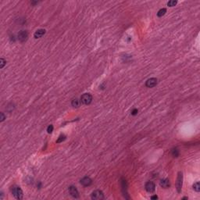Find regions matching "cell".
<instances>
[{"label": "cell", "instance_id": "8", "mask_svg": "<svg viewBox=\"0 0 200 200\" xmlns=\"http://www.w3.org/2000/svg\"><path fill=\"white\" fill-rule=\"evenodd\" d=\"M145 190L147 191L149 193H152L153 192L155 191V188H156V185L152 181H148L147 183L145 184Z\"/></svg>", "mask_w": 200, "mask_h": 200}, {"label": "cell", "instance_id": "14", "mask_svg": "<svg viewBox=\"0 0 200 200\" xmlns=\"http://www.w3.org/2000/svg\"><path fill=\"white\" fill-rule=\"evenodd\" d=\"M171 154L172 156H174V157H178L179 156V150L177 149V148H174L171 150Z\"/></svg>", "mask_w": 200, "mask_h": 200}, {"label": "cell", "instance_id": "9", "mask_svg": "<svg viewBox=\"0 0 200 200\" xmlns=\"http://www.w3.org/2000/svg\"><path fill=\"white\" fill-rule=\"evenodd\" d=\"M81 184L83 185V186H85V187H87V186H90L92 185V179L88 178V177H85V178H83L81 180Z\"/></svg>", "mask_w": 200, "mask_h": 200}, {"label": "cell", "instance_id": "22", "mask_svg": "<svg viewBox=\"0 0 200 200\" xmlns=\"http://www.w3.org/2000/svg\"><path fill=\"white\" fill-rule=\"evenodd\" d=\"M158 199V196L157 195H152L151 196V199Z\"/></svg>", "mask_w": 200, "mask_h": 200}, {"label": "cell", "instance_id": "11", "mask_svg": "<svg viewBox=\"0 0 200 200\" xmlns=\"http://www.w3.org/2000/svg\"><path fill=\"white\" fill-rule=\"evenodd\" d=\"M45 32H46V31H45V29H38V30H37V31L35 32L34 37L36 39L40 38H42V36L45 34Z\"/></svg>", "mask_w": 200, "mask_h": 200}, {"label": "cell", "instance_id": "17", "mask_svg": "<svg viewBox=\"0 0 200 200\" xmlns=\"http://www.w3.org/2000/svg\"><path fill=\"white\" fill-rule=\"evenodd\" d=\"M66 139V136L64 135H61L59 137V138L57 139V141H56V143H60L62 142H63L64 140Z\"/></svg>", "mask_w": 200, "mask_h": 200}, {"label": "cell", "instance_id": "10", "mask_svg": "<svg viewBox=\"0 0 200 200\" xmlns=\"http://www.w3.org/2000/svg\"><path fill=\"white\" fill-rule=\"evenodd\" d=\"M159 185L163 188H168L171 186V182H170V180L167 178L165 179H162L160 182H159Z\"/></svg>", "mask_w": 200, "mask_h": 200}, {"label": "cell", "instance_id": "21", "mask_svg": "<svg viewBox=\"0 0 200 200\" xmlns=\"http://www.w3.org/2000/svg\"><path fill=\"white\" fill-rule=\"evenodd\" d=\"M138 109H133V110L131 111V115H133V116H135V115H137V114H138Z\"/></svg>", "mask_w": 200, "mask_h": 200}, {"label": "cell", "instance_id": "3", "mask_svg": "<svg viewBox=\"0 0 200 200\" xmlns=\"http://www.w3.org/2000/svg\"><path fill=\"white\" fill-rule=\"evenodd\" d=\"M92 101V96L89 93H85L81 97V102L84 105H89Z\"/></svg>", "mask_w": 200, "mask_h": 200}, {"label": "cell", "instance_id": "6", "mask_svg": "<svg viewBox=\"0 0 200 200\" xmlns=\"http://www.w3.org/2000/svg\"><path fill=\"white\" fill-rule=\"evenodd\" d=\"M69 193L71 194V195L72 196V197H74L75 199H78L79 198V192L78 191V189L76 188V187H74V186H70L69 188Z\"/></svg>", "mask_w": 200, "mask_h": 200}, {"label": "cell", "instance_id": "13", "mask_svg": "<svg viewBox=\"0 0 200 200\" xmlns=\"http://www.w3.org/2000/svg\"><path fill=\"white\" fill-rule=\"evenodd\" d=\"M166 9L165 8L160 9L157 13V16H159V17H161V16H164L166 14Z\"/></svg>", "mask_w": 200, "mask_h": 200}, {"label": "cell", "instance_id": "18", "mask_svg": "<svg viewBox=\"0 0 200 200\" xmlns=\"http://www.w3.org/2000/svg\"><path fill=\"white\" fill-rule=\"evenodd\" d=\"M6 61L4 59H3V58L0 59V67L3 68V67H4V66L6 65Z\"/></svg>", "mask_w": 200, "mask_h": 200}, {"label": "cell", "instance_id": "16", "mask_svg": "<svg viewBox=\"0 0 200 200\" xmlns=\"http://www.w3.org/2000/svg\"><path fill=\"white\" fill-rule=\"evenodd\" d=\"M178 3V2L175 1V0H171L167 2V6H170V7H173V6H175L176 4Z\"/></svg>", "mask_w": 200, "mask_h": 200}, {"label": "cell", "instance_id": "19", "mask_svg": "<svg viewBox=\"0 0 200 200\" xmlns=\"http://www.w3.org/2000/svg\"><path fill=\"white\" fill-rule=\"evenodd\" d=\"M52 131H53V126L51 124L47 128V132L49 133V134H51V133L52 132Z\"/></svg>", "mask_w": 200, "mask_h": 200}, {"label": "cell", "instance_id": "15", "mask_svg": "<svg viewBox=\"0 0 200 200\" xmlns=\"http://www.w3.org/2000/svg\"><path fill=\"white\" fill-rule=\"evenodd\" d=\"M192 188H193V189H194L196 192H199L200 191V184H199V182L195 183V184L193 185Z\"/></svg>", "mask_w": 200, "mask_h": 200}, {"label": "cell", "instance_id": "4", "mask_svg": "<svg viewBox=\"0 0 200 200\" xmlns=\"http://www.w3.org/2000/svg\"><path fill=\"white\" fill-rule=\"evenodd\" d=\"M91 198L93 200H102L104 199V194L102 191L100 190H95L94 192L92 193Z\"/></svg>", "mask_w": 200, "mask_h": 200}, {"label": "cell", "instance_id": "2", "mask_svg": "<svg viewBox=\"0 0 200 200\" xmlns=\"http://www.w3.org/2000/svg\"><path fill=\"white\" fill-rule=\"evenodd\" d=\"M183 185V174L182 172H178V178H177V182H176V188L178 193H181V188Z\"/></svg>", "mask_w": 200, "mask_h": 200}, {"label": "cell", "instance_id": "20", "mask_svg": "<svg viewBox=\"0 0 200 200\" xmlns=\"http://www.w3.org/2000/svg\"><path fill=\"white\" fill-rule=\"evenodd\" d=\"M0 116H1V117H0V121L1 122H2V121H4V120L6 119V116H5V115H4V113H0Z\"/></svg>", "mask_w": 200, "mask_h": 200}, {"label": "cell", "instance_id": "1", "mask_svg": "<svg viewBox=\"0 0 200 200\" xmlns=\"http://www.w3.org/2000/svg\"><path fill=\"white\" fill-rule=\"evenodd\" d=\"M11 192L13 195L14 196V198L16 199H23V191L21 188V187H19L17 185H13L11 188Z\"/></svg>", "mask_w": 200, "mask_h": 200}, {"label": "cell", "instance_id": "23", "mask_svg": "<svg viewBox=\"0 0 200 200\" xmlns=\"http://www.w3.org/2000/svg\"><path fill=\"white\" fill-rule=\"evenodd\" d=\"M182 199H188V197H184Z\"/></svg>", "mask_w": 200, "mask_h": 200}, {"label": "cell", "instance_id": "5", "mask_svg": "<svg viewBox=\"0 0 200 200\" xmlns=\"http://www.w3.org/2000/svg\"><path fill=\"white\" fill-rule=\"evenodd\" d=\"M28 38V33L27 31H21L18 33V39L20 42H24Z\"/></svg>", "mask_w": 200, "mask_h": 200}, {"label": "cell", "instance_id": "7", "mask_svg": "<svg viewBox=\"0 0 200 200\" xmlns=\"http://www.w3.org/2000/svg\"><path fill=\"white\" fill-rule=\"evenodd\" d=\"M158 83V81L157 79L155 78H149L148 79L147 81L145 82V85L147 88H153L155 87V86L157 85Z\"/></svg>", "mask_w": 200, "mask_h": 200}, {"label": "cell", "instance_id": "12", "mask_svg": "<svg viewBox=\"0 0 200 200\" xmlns=\"http://www.w3.org/2000/svg\"><path fill=\"white\" fill-rule=\"evenodd\" d=\"M80 104H81V100H79L78 98L73 99L72 102H71V105L74 108H78L80 106Z\"/></svg>", "mask_w": 200, "mask_h": 200}]
</instances>
